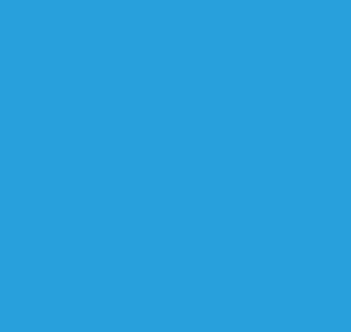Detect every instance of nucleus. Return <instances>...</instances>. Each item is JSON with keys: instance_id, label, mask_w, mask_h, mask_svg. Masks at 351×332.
I'll list each match as a JSON object with an SVG mask.
<instances>
[]
</instances>
